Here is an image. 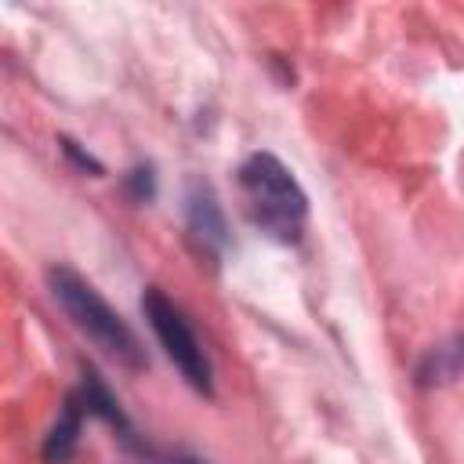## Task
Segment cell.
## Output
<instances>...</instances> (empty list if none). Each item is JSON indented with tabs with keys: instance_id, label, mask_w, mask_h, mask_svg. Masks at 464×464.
<instances>
[{
	"instance_id": "cell-1",
	"label": "cell",
	"mask_w": 464,
	"mask_h": 464,
	"mask_svg": "<svg viewBox=\"0 0 464 464\" xmlns=\"http://www.w3.org/2000/svg\"><path fill=\"white\" fill-rule=\"evenodd\" d=\"M239 199L246 218L272 239L294 243L308 218V199L294 174L268 152H254L239 167Z\"/></svg>"
},
{
	"instance_id": "cell-2",
	"label": "cell",
	"mask_w": 464,
	"mask_h": 464,
	"mask_svg": "<svg viewBox=\"0 0 464 464\" xmlns=\"http://www.w3.org/2000/svg\"><path fill=\"white\" fill-rule=\"evenodd\" d=\"M47 279H51L54 297H58L62 308L69 312V319H72L105 355H112V359H116L120 366H127V370H141V366H145V348H141V341L134 337V330L123 323V315H120L83 276H76L72 268L58 265V268L47 272Z\"/></svg>"
},
{
	"instance_id": "cell-3",
	"label": "cell",
	"mask_w": 464,
	"mask_h": 464,
	"mask_svg": "<svg viewBox=\"0 0 464 464\" xmlns=\"http://www.w3.org/2000/svg\"><path fill=\"white\" fill-rule=\"evenodd\" d=\"M141 312H145V319H149L156 341H160L163 352L170 355V362L185 373V381H188L196 392L210 395V392H214L210 362H207V352H203L199 337L192 334L188 319L181 315V308H178L160 286H149L145 297H141Z\"/></svg>"
},
{
	"instance_id": "cell-4",
	"label": "cell",
	"mask_w": 464,
	"mask_h": 464,
	"mask_svg": "<svg viewBox=\"0 0 464 464\" xmlns=\"http://www.w3.org/2000/svg\"><path fill=\"white\" fill-rule=\"evenodd\" d=\"M80 420H83V402L76 395H69L65 413L58 417V424L51 428L47 442H44V460L47 464H65L76 450V435H80Z\"/></svg>"
},
{
	"instance_id": "cell-5",
	"label": "cell",
	"mask_w": 464,
	"mask_h": 464,
	"mask_svg": "<svg viewBox=\"0 0 464 464\" xmlns=\"http://www.w3.org/2000/svg\"><path fill=\"white\" fill-rule=\"evenodd\" d=\"M188 228H192V236L203 239V246L225 243V221H221V210L207 188H196L188 196Z\"/></svg>"
}]
</instances>
